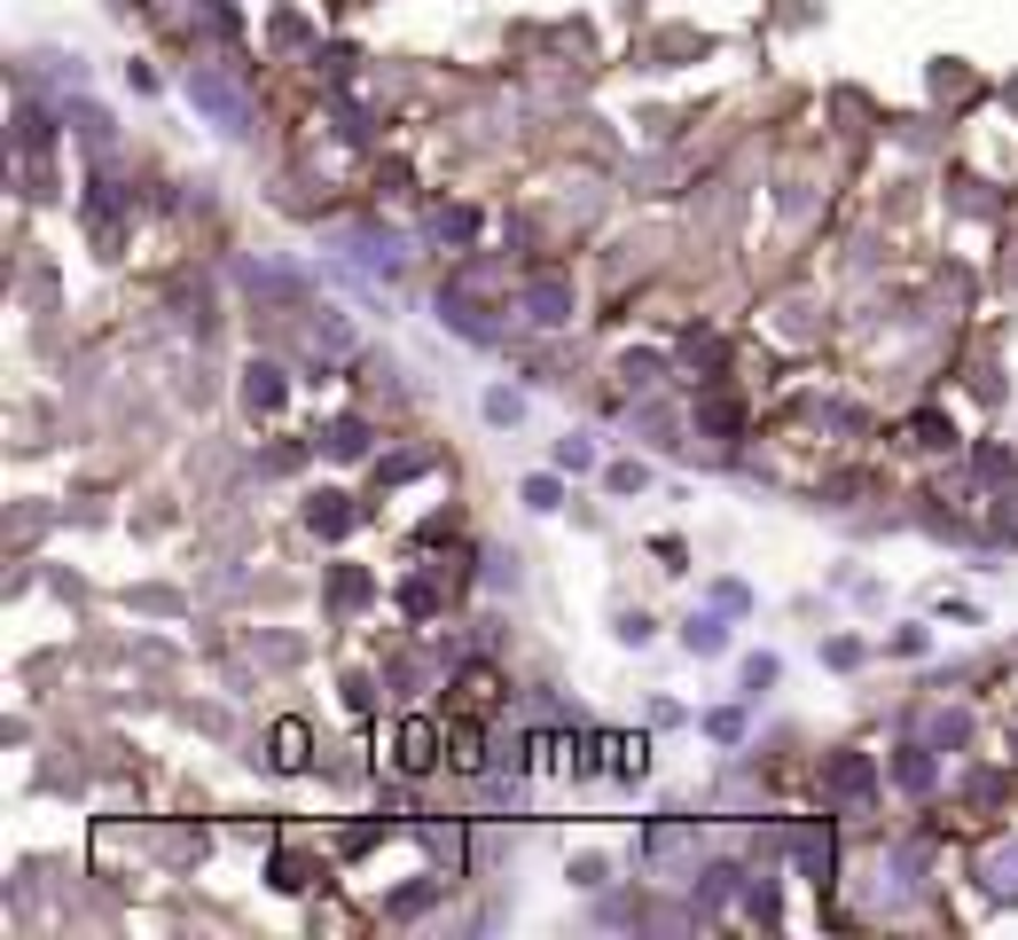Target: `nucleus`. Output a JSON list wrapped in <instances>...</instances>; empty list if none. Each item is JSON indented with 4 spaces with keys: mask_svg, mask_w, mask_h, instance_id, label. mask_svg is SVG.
Returning a JSON list of instances; mask_svg holds the SVG:
<instances>
[{
    "mask_svg": "<svg viewBox=\"0 0 1018 940\" xmlns=\"http://www.w3.org/2000/svg\"><path fill=\"white\" fill-rule=\"evenodd\" d=\"M189 103L220 126V134H243V95L227 87V78L220 71H189Z\"/></svg>",
    "mask_w": 1018,
    "mask_h": 940,
    "instance_id": "nucleus-1",
    "label": "nucleus"
},
{
    "mask_svg": "<svg viewBox=\"0 0 1018 940\" xmlns=\"http://www.w3.org/2000/svg\"><path fill=\"white\" fill-rule=\"evenodd\" d=\"M518 306H526V321L556 329V321H572V283H564V275H533V283L518 291Z\"/></svg>",
    "mask_w": 1018,
    "mask_h": 940,
    "instance_id": "nucleus-2",
    "label": "nucleus"
},
{
    "mask_svg": "<svg viewBox=\"0 0 1018 940\" xmlns=\"http://www.w3.org/2000/svg\"><path fill=\"white\" fill-rule=\"evenodd\" d=\"M432 760H439V729L432 721H407L400 729V768H407V777H423Z\"/></svg>",
    "mask_w": 1018,
    "mask_h": 940,
    "instance_id": "nucleus-3",
    "label": "nucleus"
},
{
    "mask_svg": "<svg viewBox=\"0 0 1018 940\" xmlns=\"http://www.w3.org/2000/svg\"><path fill=\"white\" fill-rule=\"evenodd\" d=\"M870 784H878V768H870L862 752H846V760L830 768V800H870Z\"/></svg>",
    "mask_w": 1018,
    "mask_h": 940,
    "instance_id": "nucleus-4",
    "label": "nucleus"
},
{
    "mask_svg": "<svg viewBox=\"0 0 1018 940\" xmlns=\"http://www.w3.org/2000/svg\"><path fill=\"white\" fill-rule=\"evenodd\" d=\"M243 400H251V415H275V408H283V369L251 361V377H243Z\"/></svg>",
    "mask_w": 1018,
    "mask_h": 940,
    "instance_id": "nucleus-5",
    "label": "nucleus"
},
{
    "mask_svg": "<svg viewBox=\"0 0 1018 940\" xmlns=\"http://www.w3.org/2000/svg\"><path fill=\"white\" fill-rule=\"evenodd\" d=\"M979 878H987L995 894H1018V846H995L987 863H979Z\"/></svg>",
    "mask_w": 1018,
    "mask_h": 940,
    "instance_id": "nucleus-6",
    "label": "nucleus"
},
{
    "mask_svg": "<svg viewBox=\"0 0 1018 940\" xmlns=\"http://www.w3.org/2000/svg\"><path fill=\"white\" fill-rule=\"evenodd\" d=\"M275 768H306V721H283L275 729Z\"/></svg>",
    "mask_w": 1018,
    "mask_h": 940,
    "instance_id": "nucleus-7",
    "label": "nucleus"
},
{
    "mask_svg": "<svg viewBox=\"0 0 1018 940\" xmlns=\"http://www.w3.org/2000/svg\"><path fill=\"white\" fill-rule=\"evenodd\" d=\"M682 643H690V651H706V658H713V651H721V643H729V627H721V620H690V627H682Z\"/></svg>",
    "mask_w": 1018,
    "mask_h": 940,
    "instance_id": "nucleus-8",
    "label": "nucleus"
},
{
    "mask_svg": "<svg viewBox=\"0 0 1018 940\" xmlns=\"http://www.w3.org/2000/svg\"><path fill=\"white\" fill-rule=\"evenodd\" d=\"M909 432H916V447H948V440H956V432H948V423H941V415H916V423H909Z\"/></svg>",
    "mask_w": 1018,
    "mask_h": 940,
    "instance_id": "nucleus-9",
    "label": "nucleus"
},
{
    "mask_svg": "<svg viewBox=\"0 0 1018 940\" xmlns=\"http://www.w3.org/2000/svg\"><path fill=\"white\" fill-rule=\"evenodd\" d=\"M901 784H909V792L932 784V760H924V752H901Z\"/></svg>",
    "mask_w": 1018,
    "mask_h": 940,
    "instance_id": "nucleus-10",
    "label": "nucleus"
},
{
    "mask_svg": "<svg viewBox=\"0 0 1018 940\" xmlns=\"http://www.w3.org/2000/svg\"><path fill=\"white\" fill-rule=\"evenodd\" d=\"M556 463H564V471H596V447H587V440H564Z\"/></svg>",
    "mask_w": 1018,
    "mask_h": 940,
    "instance_id": "nucleus-11",
    "label": "nucleus"
},
{
    "mask_svg": "<svg viewBox=\"0 0 1018 940\" xmlns=\"http://www.w3.org/2000/svg\"><path fill=\"white\" fill-rule=\"evenodd\" d=\"M329 447H337V455H361V447H369V432H361V423H337Z\"/></svg>",
    "mask_w": 1018,
    "mask_h": 940,
    "instance_id": "nucleus-12",
    "label": "nucleus"
},
{
    "mask_svg": "<svg viewBox=\"0 0 1018 940\" xmlns=\"http://www.w3.org/2000/svg\"><path fill=\"white\" fill-rule=\"evenodd\" d=\"M486 752H478V729H455V768H478Z\"/></svg>",
    "mask_w": 1018,
    "mask_h": 940,
    "instance_id": "nucleus-13",
    "label": "nucleus"
},
{
    "mask_svg": "<svg viewBox=\"0 0 1018 940\" xmlns=\"http://www.w3.org/2000/svg\"><path fill=\"white\" fill-rule=\"evenodd\" d=\"M423 846H432V854H447V863H463V838H455V831H423Z\"/></svg>",
    "mask_w": 1018,
    "mask_h": 940,
    "instance_id": "nucleus-14",
    "label": "nucleus"
},
{
    "mask_svg": "<svg viewBox=\"0 0 1018 940\" xmlns=\"http://www.w3.org/2000/svg\"><path fill=\"white\" fill-rule=\"evenodd\" d=\"M526 501L533 509H556V478H526Z\"/></svg>",
    "mask_w": 1018,
    "mask_h": 940,
    "instance_id": "nucleus-15",
    "label": "nucleus"
}]
</instances>
